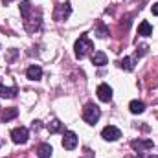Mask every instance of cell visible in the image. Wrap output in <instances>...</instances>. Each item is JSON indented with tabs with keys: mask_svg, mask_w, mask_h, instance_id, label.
<instances>
[{
	"mask_svg": "<svg viewBox=\"0 0 158 158\" xmlns=\"http://www.w3.org/2000/svg\"><path fill=\"white\" fill-rule=\"evenodd\" d=\"M74 50H76V57H77V59H83V57H85L90 50H94V42L88 39L86 35H81V37L76 40Z\"/></svg>",
	"mask_w": 158,
	"mask_h": 158,
	"instance_id": "1",
	"label": "cell"
},
{
	"mask_svg": "<svg viewBox=\"0 0 158 158\" xmlns=\"http://www.w3.org/2000/svg\"><path fill=\"white\" fill-rule=\"evenodd\" d=\"M99 118H101V110H99V107H98V105L88 103V105L83 109V119H85L88 125H96Z\"/></svg>",
	"mask_w": 158,
	"mask_h": 158,
	"instance_id": "2",
	"label": "cell"
},
{
	"mask_svg": "<svg viewBox=\"0 0 158 158\" xmlns=\"http://www.w3.org/2000/svg\"><path fill=\"white\" fill-rule=\"evenodd\" d=\"M101 136H103V140H107V142H116L121 138V131H119L118 127H114V125H107L103 131H101Z\"/></svg>",
	"mask_w": 158,
	"mask_h": 158,
	"instance_id": "3",
	"label": "cell"
},
{
	"mask_svg": "<svg viewBox=\"0 0 158 158\" xmlns=\"http://www.w3.org/2000/svg\"><path fill=\"white\" fill-rule=\"evenodd\" d=\"M28 136H30V131L26 127H17L11 131V140L15 143H26L28 142Z\"/></svg>",
	"mask_w": 158,
	"mask_h": 158,
	"instance_id": "4",
	"label": "cell"
},
{
	"mask_svg": "<svg viewBox=\"0 0 158 158\" xmlns=\"http://www.w3.org/2000/svg\"><path fill=\"white\" fill-rule=\"evenodd\" d=\"M63 147L68 149V151L76 149V147H77V134L72 132V131H66V132L63 134Z\"/></svg>",
	"mask_w": 158,
	"mask_h": 158,
	"instance_id": "5",
	"label": "cell"
},
{
	"mask_svg": "<svg viewBox=\"0 0 158 158\" xmlns=\"http://www.w3.org/2000/svg\"><path fill=\"white\" fill-rule=\"evenodd\" d=\"M131 147H132L138 155H140V153L143 155V151H147V149L153 147V142H151V140H132V142H131Z\"/></svg>",
	"mask_w": 158,
	"mask_h": 158,
	"instance_id": "6",
	"label": "cell"
},
{
	"mask_svg": "<svg viewBox=\"0 0 158 158\" xmlns=\"http://www.w3.org/2000/svg\"><path fill=\"white\" fill-rule=\"evenodd\" d=\"M98 98L101 99V101H105V103H109L110 99H112V88L107 85V83H103V85H99L98 86Z\"/></svg>",
	"mask_w": 158,
	"mask_h": 158,
	"instance_id": "7",
	"label": "cell"
},
{
	"mask_svg": "<svg viewBox=\"0 0 158 158\" xmlns=\"http://www.w3.org/2000/svg\"><path fill=\"white\" fill-rule=\"evenodd\" d=\"M26 76H28V79H31V81H39L42 77V68H40L39 64H31L26 70Z\"/></svg>",
	"mask_w": 158,
	"mask_h": 158,
	"instance_id": "8",
	"label": "cell"
},
{
	"mask_svg": "<svg viewBox=\"0 0 158 158\" xmlns=\"http://www.w3.org/2000/svg\"><path fill=\"white\" fill-rule=\"evenodd\" d=\"M109 63V57L103 53V52H94V55H92V64H96V66H105Z\"/></svg>",
	"mask_w": 158,
	"mask_h": 158,
	"instance_id": "9",
	"label": "cell"
},
{
	"mask_svg": "<svg viewBox=\"0 0 158 158\" xmlns=\"http://www.w3.org/2000/svg\"><path fill=\"white\" fill-rule=\"evenodd\" d=\"M151 33H153V26H151L147 20H142L140 26H138V35H142V37H149Z\"/></svg>",
	"mask_w": 158,
	"mask_h": 158,
	"instance_id": "10",
	"label": "cell"
},
{
	"mask_svg": "<svg viewBox=\"0 0 158 158\" xmlns=\"http://www.w3.org/2000/svg\"><path fill=\"white\" fill-rule=\"evenodd\" d=\"M129 110H131L132 114H142V112L145 110V105H143L142 101H138V99H132V101L129 103Z\"/></svg>",
	"mask_w": 158,
	"mask_h": 158,
	"instance_id": "11",
	"label": "cell"
},
{
	"mask_svg": "<svg viewBox=\"0 0 158 158\" xmlns=\"http://www.w3.org/2000/svg\"><path fill=\"white\" fill-rule=\"evenodd\" d=\"M52 153H53V149H52V145H50V143H40L39 149H37L39 158H50V156H52Z\"/></svg>",
	"mask_w": 158,
	"mask_h": 158,
	"instance_id": "12",
	"label": "cell"
},
{
	"mask_svg": "<svg viewBox=\"0 0 158 158\" xmlns=\"http://www.w3.org/2000/svg\"><path fill=\"white\" fill-rule=\"evenodd\" d=\"M17 96V88L15 86H4L0 85V98H15Z\"/></svg>",
	"mask_w": 158,
	"mask_h": 158,
	"instance_id": "13",
	"label": "cell"
},
{
	"mask_svg": "<svg viewBox=\"0 0 158 158\" xmlns=\"http://www.w3.org/2000/svg\"><path fill=\"white\" fill-rule=\"evenodd\" d=\"M48 131H50L52 134H55V132H61V131H63V123H61L59 119H53V121L48 125Z\"/></svg>",
	"mask_w": 158,
	"mask_h": 158,
	"instance_id": "14",
	"label": "cell"
},
{
	"mask_svg": "<svg viewBox=\"0 0 158 158\" xmlns=\"http://www.w3.org/2000/svg\"><path fill=\"white\" fill-rule=\"evenodd\" d=\"M17 116H19V110H17V109H7V110L2 112V119H4V121H9V119L17 118Z\"/></svg>",
	"mask_w": 158,
	"mask_h": 158,
	"instance_id": "15",
	"label": "cell"
},
{
	"mask_svg": "<svg viewBox=\"0 0 158 158\" xmlns=\"http://www.w3.org/2000/svg\"><path fill=\"white\" fill-rule=\"evenodd\" d=\"M119 66H121L123 70L131 72V70H132V61H131V57H123V59L119 61Z\"/></svg>",
	"mask_w": 158,
	"mask_h": 158,
	"instance_id": "16",
	"label": "cell"
},
{
	"mask_svg": "<svg viewBox=\"0 0 158 158\" xmlns=\"http://www.w3.org/2000/svg\"><path fill=\"white\" fill-rule=\"evenodd\" d=\"M28 13H30V2H20V15L24 17V19H28Z\"/></svg>",
	"mask_w": 158,
	"mask_h": 158,
	"instance_id": "17",
	"label": "cell"
},
{
	"mask_svg": "<svg viewBox=\"0 0 158 158\" xmlns=\"http://www.w3.org/2000/svg\"><path fill=\"white\" fill-rule=\"evenodd\" d=\"M15 55H17V50H11V52H9V55H7V61H13V59H15Z\"/></svg>",
	"mask_w": 158,
	"mask_h": 158,
	"instance_id": "18",
	"label": "cell"
},
{
	"mask_svg": "<svg viewBox=\"0 0 158 158\" xmlns=\"http://www.w3.org/2000/svg\"><path fill=\"white\" fill-rule=\"evenodd\" d=\"M151 11H153V15H158V2H156V4H153Z\"/></svg>",
	"mask_w": 158,
	"mask_h": 158,
	"instance_id": "19",
	"label": "cell"
},
{
	"mask_svg": "<svg viewBox=\"0 0 158 158\" xmlns=\"http://www.w3.org/2000/svg\"><path fill=\"white\" fill-rule=\"evenodd\" d=\"M6 2H11V0H6Z\"/></svg>",
	"mask_w": 158,
	"mask_h": 158,
	"instance_id": "20",
	"label": "cell"
},
{
	"mask_svg": "<svg viewBox=\"0 0 158 158\" xmlns=\"http://www.w3.org/2000/svg\"><path fill=\"white\" fill-rule=\"evenodd\" d=\"M140 158H142V153H140Z\"/></svg>",
	"mask_w": 158,
	"mask_h": 158,
	"instance_id": "21",
	"label": "cell"
}]
</instances>
